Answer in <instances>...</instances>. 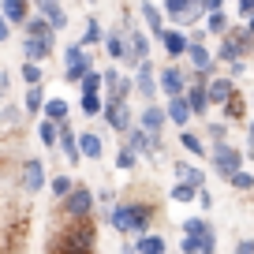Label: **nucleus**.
I'll return each instance as SVG.
<instances>
[{
    "label": "nucleus",
    "mask_w": 254,
    "mask_h": 254,
    "mask_svg": "<svg viewBox=\"0 0 254 254\" xmlns=\"http://www.w3.org/2000/svg\"><path fill=\"white\" fill-rule=\"evenodd\" d=\"M153 221H157V206L150 198H120L116 206H109V224L120 236H150Z\"/></svg>",
    "instance_id": "f257e3e1"
},
{
    "label": "nucleus",
    "mask_w": 254,
    "mask_h": 254,
    "mask_svg": "<svg viewBox=\"0 0 254 254\" xmlns=\"http://www.w3.org/2000/svg\"><path fill=\"white\" fill-rule=\"evenodd\" d=\"M94 247H97V224L79 221V224H64L56 232L49 254H94Z\"/></svg>",
    "instance_id": "f03ea898"
},
{
    "label": "nucleus",
    "mask_w": 254,
    "mask_h": 254,
    "mask_svg": "<svg viewBox=\"0 0 254 254\" xmlns=\"http://www.w3.org/2000/svg\"><path fill=\"white\" fill-rule=\"evenodd\" d=\"M94 206H97V194L79 183V187L60 202V213H64L67 224H79V221H94Z\"/></svg>",
    "instance_id": "7ed1b4c3"
},
{
    "label": "nucleus",
    "mask_w": 254,
    "mask_h": 254,
    "mask_svg": "<svg viewBox=\"0 0 254 254\" xmlns=\"http://www.w3.org/2000/svg\"><path fill=\"white\" fill-rule=\"evenodd\" d=\"M247 56H254V41L243 34V26H236V30L228 34V38H221V45H217V64H247Z\"/></svg>",
    "instance_id": "20e7f679"
},
{
    "label": "nucleus",
    "mask_w": 254,
    "mask_h": 254,
    "mask_svg": "<svg viewBox=\"0 0 254 254\" xmlns=\"http://www.w3.org/2000/svg\"><path fill=\"white\" fill-rule=\"evenodd\" d=\"M161 8H165L168 26H176V30H187V26H194L198 19H206L202 0H165Z\"/></svg>",
    "instance_id": "39448f33"
},
{
    "label": "nucleus",
    "mask_w": 254,
    "mask_h": 254,
    "mask_svg": "<svg viewBox=\"0 0 254 254\" xmlns=\"http://www.w3.org/2000/svg\"><path fill=\"white\" fill-rule=\"evenodd\" d=\"M209 161L221 180H232L236 172H243V150H236V142H209Z\"/></svg>",
    "instance_id": "423d86ee"
},
{
    "label": "nucleus",
    "mask_w": 254,
    "mask_h": 254,
    "mask_svg": "<svg viewBox=\"0 0 254 254\" xmlns=\"http://www.w3.org/2000/svg\"><path fill=\"white\" fill-rule=\"evenodd\" d=\"M90 71H97L90 49H82L79 41L64 49V79H67V82H79V86H82V79H86Z\"/></svg>",
    "instance_id": "0eeeda50"
},
{
    "label": "nucleus",
    "mask_w": 254,
    "mask_h": 254,
    "mask_svg": "<svg viewBox=\"0 0 254 254\" xmlns=\"http://www.w3.org/2000/svg\"><path fill=\"white\" fill-rule=\"evenodd\" d=\"M157 86H161V94L168 97V101H176V97H183L187 94V71H183L180 64H165V67H161L157 71Z\"/></svg>",
    "instance_id": "6e6552de"
},
{
    "label": "nucleus",
    "mask_w": 254,
    "mask_h": 254,
    "mask_svg": "<svg viewBox=\"0 0 254 254\" xmlns=\"http://www.w3.org/2000/svg\"><path fill=\"white\" fill-rule=\"evenodd\" d=\"M105 124L112 127V131H116V135H131V131H135V112H131V105L127 101H105Z\"/></svg>",
    "instance_id": "1a4fd4ad"
},
{
    "label": "nucleus",
    "mask_w": 254,
    "mask_h": 254,
    "mask_svg": "<svg viewBox=\"0 0 254 254\" xmlns=\"http://www.w3.org/2000/svg\"><path fill=\"white\" fill-rule=\"evenodd\" d=\"M150 60V38H146L142 26H127V67H142Z\"/></svg>",
    "instance_id": "9d476101"
},
{
    "label": "nucleus",
    "mask_w": 254,
    "mask_h": 254,
    "mask_svg": "<svg viewBox=\"0 0 254 254\" xmlns=\"http://www.w3.org/2000/svg\"><path fill=\"white\" fill-rule=\"evenodd\" d=\"M135 94H142V101H146V105H157L161 86H157V67H153L150 60H146L142 67L135 71Z\"/></svg>",
    "instance_id": "9b49d317"
},
{
    "label": "nucleus",
    "mask_w": 254,
    "mask_h": 254,
    "mask_svg": "<svg viewBox=\"0 0 254 254\" xmlns=\"http://www.w3.org/2000/svg\"><path fill=\"white\" fill-rule=\"evenodd\" d=\"M124 146H127V150H135L138 157H157V153L165 150V142H161L157 135H146L142 127H135V131L124 138Z\"/></svg>",
    "instance_id": "f8f14e48"
},
{
    "label": "nucleus",
    "mask_w": 254,
    "mask_h": 254,
    "mask_svg": "<svg viewBox=\"0 0 254 254\" xmlns=\"http://www.w3.org/2000/svg\"><path fill=\"white\" fill-rule=\"evenodd\" d=\"M161 45H165V53L172 56V64L187 60V53H190V30H176V26H168V34L161 38Z\"/></svg>",
    "instance_id": "ddd939ff"
},
{
    "label": "nucleus",
    "mask_w": 254,
    "mask_h": 254,
    "mask_svg": "<svg viewBox=\"0 0 254 254\" xmlns=\"http://www.w3.org/2000/svg\"><path fill=\"white\" fill-rule=\"evenodd\" d=\"M206 90H209V105H217V109H224L228 101H236V94H239V86L228 79V75H217V79H209Z\"/></svg>",
    "instance_id": "4468645a"
},
{
    "label": "nucleus",
    "mask_w": 254,
    "mask_h": 254,
    "mask_svg": "<svg viewBox=\"0 0 254 254\" xmlns=\"http://www.w3.org/2000/svg\"><path fill=\"white\" fill-rule=\"evenodd\" d=\"M45 183H49V176H45L41 157H26L23 161V190H26V194H38Z\"/></svg>",
    "instance_id": "2eb2a0df"
},
{
    "label": "nucleus",
    "mask_w": 254,
    "mask_h": 254,
    "mask_svg": "<svg viewBox=\"0 0 254 254\" xmlns=\"http://www.w3.org/2000/svg\"><path fill=\"white\" fill-rule=\"evenodd\" d=\"M135 11L142 15V23L150 26V34H153L157 41L168 34V19H165V8H161V4H138Z\"/></svg>",
    "instance_id": "dca6fc26"
},
{
    "label": "nucleus",
    "mask_w": 254,
    "mask_h": 254,
    "mask_svg": "<svg viewBox=\"0 0 254 254\" xmlns=\"http://www.w3.org/2000/svg\"><path fill=\"white\" fill-rule=\"evenodd\" d=\"M165 124H168V116H165V105H142V112H138V127H142L146 135H157V138H161Z\"/></svg>",
    "instance_id": "f3484780"
},
{
    "label": "nucleus",
    "mask_w": 254,
    "mask_h": 254,
    "mask_svg": "<svg viewBox=\"0 0 254 254\" xmlns=\"http://www.w3.org/2000/svg\"><path fill=\"white\" fill-rule=\"evenodd\" d=\"M105 53L112 64H127V26H112L105 34Z\"/></svg>",
    "instance_id": "a211bd4d"
},
{
    "label": "nucleus",
    "mask_w": 254,
    "mask_h": 254,
    "mask_svg": "<svg viewBox=\"0 0 254 254\" xmlns=\"http://www.w3.org/2000/svg\"><path fill=\"white\" fill-rule=\"evenodd\" d=\"M34 15H41L53 30H64V26H67V8L56 4V0H41L38 8H34Z\"/></svg>",
    "instance_id": "6ab92c4d"
},
{
    "label": "nucleus",
    "mask_w": 254,
    "mask_h": 254,
    "mask_svg": "<svg viewBox=\"0 0 254 254\" xmlns=\"http://www.w3.org/2000/svg\"><path fill=\"white\" fill-rule=\"evenodd\" d=\"M0 15L8 19V26H26L30 15H34V8L23 4V0H4V4H0Z\"/></svg>",
    "instance_id": "aec40b11"
},
{
    "label": "nucleus",
    "mask_w": 254,
    "mask_h": 254,
    "mask_svg": "<svg viewBox=\"0 0 254 254\" xmlns=\"http://www.w3.org/2000/svg\"><path fill=\"white\" fill-rule=\"evenodd\" d=\"M183 97H187L190 112H194V116H202V120H206V112L213 109V105H209V90H206V82H190Z\"/></svg>",
    "instance_id": "412c9836"
},
{
    "label": "nucleus",
    "mask_w": 254,
    "mask_h": 254,
    "mask_svg": "<svg viewBox=\"0 0 254 254\" xmlns=\"http://www.w3.org/2000/svg\"><path fill=\"white\" fill-rule=\"evenodd\" d=\"M165 116H168V124H176L180 131H187V124L194 120V112H190L187 97H176V101H165Z\"/></svg>",
    "instance_id": "4be33fe9"
},
{
    "label": "nucleus",
    "mask_w": 254,
    "mask_h": 254,
    "mask_svg": "<svg viewBox=\"0 0 254 254\" xmlns=\"http://www.w3.org/2000/svg\"><path fill=\"white\" fill-rule=\"evenodd\" d=\"M53 49H56V41H41V38H26V41H23L26 64H45L49 56H53Z\"/></svg>",
    "instance_id": "5701e85b"
},
{
    "label": "nucleus",
    "mask_w": 254,
    "mask_h": 254,
    "mask_svg": "<svg viewBox=\"0 0 254 254\" xmlns=\"http://www.w3.org/2000/svg\"><path fill=\"white\" fill-rule=\"evenodd\" d=\"M172 172H176V183H190L194 190H206V172H202V168L187 165V161H176Z\"/></svg>",
    "instance_id": "b1692460"
},
{
    "label": "nucleus",
    "mask_w": 254,
    "mask_h": 254,
    "mask_svg": "<svg viewBox=\"0 0 254 254\" xmlns=\"http://www.w3.org/2000/svg\"><path fill=\"white\" fill-rule=\"evenodd\" d=\"M60 153L67 157V165H79V161H82V150H79V135H75V131H71L67 124L60 127Z\"/></svg>",
    "instance_id": "393cba45"
},
{
    "label": "nucleus",
    "mask_w": 254,
    "mask_h": 254,
    "mask_svg": "<svg viewBox=\"0 0 254 254\" xmlns=\"http://www.w3.org/2000/svg\"><path fill=\"white\" fill-rule=\"evenodd\" d=\"M23 109H19V105H4V109H0V138H8V131H19V127H23Z\"/></svg>",
    "instance_id": "a878e982"
},
{
    "label": "nucleus",
    "mask_w": 254,
    "mask_h": 254,
    "mask_svg": "<svg viewBox=\"0 0 254 254\" xmlns=\"http://www.w3.org/2000/svg\"><path fill=\"white\" fill-rule=\"evenodd\" d=\"M79 150H82V157H86V161H101L105 142H101L97 131H82V135H79Z\"/></svg>",
    "instance_id": "bb28decb"
},
{
    "label": "nucleus",
    "mask_w": 254,
    "mask_h": 254,
    "mask_svg": "<svg viewBox=\"0 0 254 254\" xmlns=\"http://www.w3.org/2000/svg\"><path fill=\"white\" fill-rule=\"evenodd\" d=\"M180 146L190 153V157H206V153H209L206 138H202L198 131H190V127H187V131H180Z\"/></svg>",
    "instance_id": "cd10ccee"
},
{
    "label": "nucleus",
    "mask_w": 254,
    "mask_h": 254,
    "mask_svg": "<svg viewBox=\"0 0 254 254\" xmlns=\"http://www.w3.org/2000/svg\"><path fill=\"white\" fill-rule=\"evenodd\" d=\"M135 251H138V254H168V243H165V236L150 232V236L135 239Z\"/></svg>",
    "instance_id": "c85d7f7f"
},
{
    "label": "nucleus",
    "mask_w": 254,
    "mask_h": 254,
    "mask_svg": "<svg viewBox=\"0 0 254 254\" xmlns=\"http://www.w3.org/2000/svg\"><path fill=\"white\" fill-rule=\"evenodd\" d=\"M67 112H71V105L64 101V97H53V101L45 105V120H49V124H56V127L67 124Z\"/></svg>",
    "instance_id": "c756f323"
},
{
    "label": "nucleus",
    "mask_w": 254,
    "mask_h": 254,
    "mask_svg": "<svg viewBox=\"0 0 254 254\" xmlns=\"http://www.w3.org/2000/svg\"><path fill=\"white\" fill-rule=\"evenodd\" d=\"M105 34H109V30H101V23H97V19L90 15V19H86V30H82V41H79V45H82V49L105 45Z\"/></svg>",
    "instance_id": "7c9ffc66"
},
{
    "label": "nucleus",
    "mask_w": 254,
    "mask_h": 254,
    "mask_svg": "<svg viewBox=\"0 0 254 254\" xmlns=\"http://www.w3.org/2000/svg\"><path fill=\"white\" fill-rule=\"evenodd\" d=\"M26 38H41V41H56V30L45 23L41 15H30V23H26Z\"/></svg>",
    "instance_id": "2f4dec72"
},
{
    "label": "nucleus",
    "mask_w": 254,
    "mask_h": 254,
    "mask_svg": "<svg viewBox=\"0 0 254 254\" xmlns=\"http://www.w3.org/2000/svg\"><path fill=\"white\" fill-rule=\"evenodd\" d=\"M183 236L206 239V236H213V224H209L206 217H187V221H183Z\"/></svg>",
    "instance_id": "473e14b6"
},
{
    "label": "nucleus",
    "mask_w": 254,
    "mask_h": 254,
    "mask_svg": "<svg viewBox=\"0 0 254 254\" xmlns=\"http://www.w3.org/2000/svg\"><path fill=\"white\" fill-rule=\"evenodd\" d=\"M224 124H243V120H247V101H243V94H236V101H228V105H224Z\"/></svg>",
    "instance_id": "72a5a7b5"
},
{
    "label": "nucleus",
    "mask_w": 254,
    "mask_h": 254,
    "mask_svg": "<svg viewBox=\"0 0 254 254\" xmlns=\"http://www.w3.org/2000/svg\"><path fill=\"white\" fill-rule=\"evenodd\" d=\"M232 30H236V26L228 23V15H224V11H217V15L206 19V34H213V38H228Z\"/></svg>",
    "instance_id": "f704fd0d"
},
{
    "label": "nucleus",
    "mask_w": 254,
    "mask_h": 254,
    "mask_svg": "<svg viewBox=\"0 0 254 254\" xmlns=\"http://www.w3.org/2000/svg\"><path fill=\"white\" fill-rule=\"evenodd\" d=\"M45 94H41V86H26V105L23 112H30V116H38V112H45Z\"/></svg>",
    "instance_id": "c9c22d12"
},
{
    "label": "nucleus",
    "mask_w": 254,
    "mask_h": 254,
    "mask_svg": "<svg viewBox=\"0 0 254 254\" xmlns=\"http://www.w3.org/2000/svg\"><path fill=\"white\" fill-rule=\"evenodd\" d=\"M131 90H135V79L120 75V82H116V86H109V90H105V94H109L105 101H127V97H131Z\"/></svg>",
    "instance_id": "e433bc0d"
},
{
    "label": "nucleus",
    "mask_w": 254,
    "mask_h": 254,
    "mask_svg": "<svg viewBox=\"0 0 254 254\" xmlns=\"http://www.w3.org/2000/svg\"><path fill=\"white\" fill-rule=\"evenodd\" d=\"M82 97H101V90H105V75L101 71H90L86 79H82Z\"/></svg>",
    "instance_id": "4c0bfd02"
},
{
    "label": "nucleus",
    "mask_w": 254,
    "mask_h": 254,
    "mask_svg": "<svg viewBox=\"0 0 254 254\" xmlns=\"http://www.w3.org/2000/svg\"><path fill=\"white\" fill-rule=\"evenodd\" d=\"M38 138H41V146L56 150V146H60V127H56V124H49V120H41V127H38Z\"/></svg>",
    "instance_id": "58836bf2"
},
{
    "label": "nucleus",
    "mask_w": 254,
    "mask_h": 254,
    "mask_svg": "<svg viewBox=\"0 0 254 254\" xmlns=\"http://www.w3.org/2000/svg\"><path fill=\"white\" fill-rule=\"evenodd\" d=\"M49 187H53V194L64 202V198H67V194H71L75 187H79V183H75L71 176H53V183H49Z\"/></svg>",
    "instance_id": "ea45409f"
},
{
    "label": "nucleus",
    "mask_w": 254,
    "mask_h": 254,
    "mask_svg": "<svg viewBox=\"0 0 254 254\" xmlns=\"http://www.w3.org/2000/svg\"><path fill=\"white\" fill-rule=\"evenodd\" d=\"M19 75H23V82H26V86H41V79H45L41 64H26V60H23V67H19Z\"/></svg>",
    "instance_id": "a19ab883"
},
{
    "label": "nucleus",
    "mask_w": 254,
    "mask_h": 254,
    "mask_svg": "<svg viewBox=\"0 0 254 254\" xmlns=\"http://www.w3.org/2000/svg\"><path fill=\"white\" fill-rule=\"evenodd\" d=\"M206 138H213V142H228V124H224V120H209V124H206Z\"/></svg>",
    "instance_id": "79ce46f5"
},
{
    "label": "nucleus",
    "mask_w": 254,
    "mask_h": 254,
    "mask_svg": "<svg viewBox=\"0 0 254 254\" xmlns=\"http://www.w3.org/2000/svg\"><path fill=\"white\" fill-rule=\"evenodd\" d=\"M135 165H138V153H135V150H127V146H120V150H116V168L131 172Z\"/></svg>",
    "instance_id": "37998d69"
},
{
    "label": "nucleus",
    "mask_w": 254,
    "mask_h": 254,
    "mask_svg": "<svg viewBox=\"0 0 254 254\" xmlns=\"http://www.w3.org/2000/svg\"><path fill=\"white\" fill-rule=\"evenodd\" d=\"M172 198L176 202H198V190L190 183H172Z\"/></svg>",
    "instance_id": "c03bdc74"
},
{
    "label": "nucleus",
    "mask_w": 254,
    "mask_h": 254,
    "mask_svg": "<svg viewBox=\"0 0 254 254\" xmlns=\"http://www.w3.org/2000/svg\"><path fill=\"white\" fill-rule=\"evenodd\" d=\"M82 116H105V97H82Z\"/></svg>",
    "instance_id": "a18cd8bd"
},
{
    "label": "nucleus",
    "mask_w": 254,
    "mask_h": 254,
    "mask_svg": "<svg viewBox=\"0 0 254 254\" xmlns=\"http://www.w3.org/2000/svg\"><path fill=\"white\" fill-rule=\"evenodd\" d=\"M228 187H232V190H254V176L243 168V172H236V176L228 180Z\"/></svg>",
    "instance_id": "49530a36"
},
{
    "label": "nucleus",
    "mask_w": 254,
    "mask_h": 254,
    "mask_svg": "<svg viewBox=\"0 0 254 254\" xmlns=\"http://www.w3.org/2000/svg\"><path fill=\"white\" fill-rule=\"evenodd\" d=\"M180 254H202V239L183 236V239H180Z\"/></svg>",
    "instance_id": "de8ad7c7"
},
{
    "label": "nucleus",
    "mask_w": 254,
    "mask_h": 254,
    "mask_svg": "<svg viewBox=\"0 0 254 254\" xmlns=\"http://www.w3.org/2000/svg\"><path fill=\"white\" fill-rule=\"evenodd\" d=\"M236 15L251 23V19H254V0H243V4H239V8H236Z\"/></svg>",
    "instance_id": "09e8293b"
},
{
    "label": "nucleus",
    "mask_w": 254,
    "mask_h": 254,
    "mask_svg": "<svg viewBox=\"0 0 254 254\" xmlns=\"http://www.w3.org/2000/svg\"><path fill=\"white\" fill-rule=\"evenodd\" d=\"M202 254H217V232L202 239Z\"/></svg>",
    "instance_id": "8fccbe9b"
},
{
    "label": "nucleus",
    "mask_w": 254,
    "mask_h": 254,
    "mask_svg": "<svg viewBox=\"0 0 254 254\" xmlns=\"http://www.w3.org/2000/svg\"><path fill=\"white\" fill-rule=\"evenodd\" d=\"M236 254H254V239H236Z\"/></svg>",
    "instance_id": "3c124183"
},
{
    "label": "nucleus",
    "mask_w": 254,
    "mask_h": 254,
    "mask_svg": "<svg viewBox=\"0 0 254 254\" xmlns=\"http://www.w3.org/2000/svg\"><path fill=\"white\" fill-rule=\"evenodd\" d=\"M243 75H247V64H232V67H228V79H232V82L243 79Z\"/></svg>",
    "instance_id": "603ef678"
},
{
    "label": "nucleus",
    "mask_w": 254,
    "mask_h": 254,
    "mask_svg": "<svg viewBox=\"0 0 254 254\" xmlns=\"http://www.w3.org/2000/svg\"><path fill=\"white\" fill-rule=\"evenodd\" d=\"M8 86H11V75H8V71H0V101L8 97Z\"/></svg>",
    "instance_id": "864d4df0"
},
{
    "label": "nucleus",
    "mask_w": 254,
    "mask_h": 254,
    "mask_svg": "<svg viewBox=\"0 0 254 254\" xmlns=\"http://www.w3.org/2000/svg\"><path fill=\"white\" fill-rule=\"evenodd\" d=\"M97 202H116V190H112V187H101V190H97Z\"/></svg>",
    "instance_id": "5fc2aeb1"
},
{
    "label": "nucleus",
    "mask_w": 254,
    "mask_h": 254,
    "mask_svg": "<svg viewBox=\"0 0 254 254\" xmlns=\"http://www.w3.org/2000/svg\"><path fill=\"white\" fill-rule=\"evenodd\" d=\"M198 206H202V209L213 206V194H209V190H198Z\"/></svg>",
    "instance_id": "6e6d98bb"
},
{
    "label": "nucleus",
    "mask_w": 254,
    "mask_h": 254,
    "mask_svg": "<svg viewBox=\"0 0 254 254\" xmlns=\"http://www.w3.org/2000/svg\"><path fill=\"white\" fill-rule=\"evenodd\" d=\"M8 38H11V26H8V19L0 15V41H8Z\"/></svg>",
    "instance_id": "4d7b16f0"
},
{
    "label": "nucleus",
    "mask_w": 254,
    "mask_h": 254,
    "mask_svg": "<svg viewBox=\"0 0 254 254\" xmlns=\"http://www.w3.org/2000/svg\"><path fill=\"white\" fill-rule=\"evenodd\" d=\"M247 142H251V153H254V124L247 127Z\"/></svg>",
    "instance_id": "13d9d810"
},
{
    "label": "nucleus",
    "mask_w": 254,
    "mask_h": 254,
    "mask_svg": "<svg viewBox=\"0 0 254 254\" xmlns=\"http://www.w3.org/2000/svg\"><path fill=\"white\" fill-rule=\"evenodd\" d=\"M120 254H138V251H135V243H124V251H120Z\"/></svg>",
    "instance_id": "bf43d9fd"
}]
</instances>
